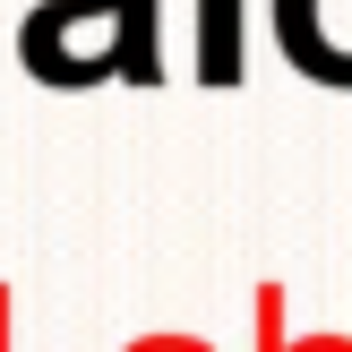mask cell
<instances>
[{"label": "cell", "instance_id": "cell-1", "mask_svg": "<svg viewBox=\"0 0 352 352\" xmlns=\"http://www.w3.org/2000/svg\"><path fill=\"white\" fill-rule=\"evenodd\" d=\"M275 34L301 78L352 86V0H275Z\"/></svg>", "mask_w": 352, "mask_h": 352}, {"label": "cell", "instance_id": "cell-2", "mask_svg": "<svg viewBox=\"0 0 352 352\" xmlns=\"http://www.w3.org/2000/svg\"><path fill=\"white\" fill-rule=\"evenodd\" d=\"M198 78H241V26H232V0H206V52H198Z\"/></svg>", "mask_w": 352, "mask_h": 352}]
</instances>
